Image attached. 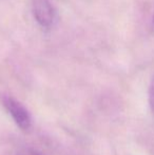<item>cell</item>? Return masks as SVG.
Returning a JSON list of instances; mask_svg holds the SVG:
<instances>
[{"mask_svg": "<svg viewBox=\"0 0 154 155\" xmlns=\"http://www.w3.org/2000/svg\"><path fill=\"white\" fill-rule=\"evenodd\" d=\"M2 106L10 113L15 124L23 131H28L32 127V118L28 109L21 102L13 98L12 96L4 95L1 97Z\"/></svg>", "mask_w": 154, "mask_h": 155, "instance_id": "obj_1", "label": "cell"}, {"mask_svg": "<svg viewBox=\"0 0 154 155\" xmlns=\"http://www.w3.org/2000/svg\"><path fill=\"white\" fill-rule=\"evenodd\" d=\"M32 13L42 29H51L56 22L57 14L51 0H31Z\"/></svg>", "mask_w": 154, "mask_h": 155, "instance_id": "obj_2", "label": "cell"}, {"mask_svg": "<svg viewBox=\"0 0 154 155\" xmlns=\"http://www.w3.org/2000/svg\"><path fill=\"white\" fill-rule=\"evenodd\" d=\"M149 104L150 108L154 113V76L150 82V87H149Z\"/></svg>", "mask_w": 154, "mask_h": 155, "instance_id": "obj_3", "label": "cell"}, {"mask_svg": "<svg viewBox=\"0 0 154 155\" xmlns=\"http://www.w3.org/2000/svg\"><path fill=\"white\" fill-rule=\"evenodd\" d=\"M18 155H39L38 153H36L33 150H25V151L20 152Z\"/></svg>", "mask_w": 154, "mask_h": 155, "instance_id": "obj_4", "label": "cell"}, {"mask_svg": "<svg viewBox=\"0 0 154 155\" xmlns=\"http://www.w3.org/2000/svg\"><path fill=\"white\" fill-rule=\"evenodd\" d=\"M153 22H154V14H153Z\"/></svg>", "mask_w": 154, "mask_h": 155, "instance_id": "obj_5", "label": "cell"}]
</instances>
